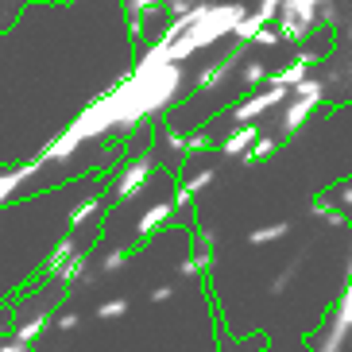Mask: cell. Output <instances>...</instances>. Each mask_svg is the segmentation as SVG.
Segmentation results:
<instances>
[{
    "instance_id": "14",
    "label": "cell",
    "mask_w": 352,
    "mask_h": 352,
    "mask_svg": "<svg viewBox=\"0 0 352 352\" xmlns=\"http://www.w3.org/2000/svg\"><path fill=\"white\" fill-rule=\"evenodd\" d=\"M333 197H337V206H341V213H349V209H352V178H349V182H341Z\"/></svg>"
},
{
    "instance_id": "7",
    "label": "cell",
    "mask_w": 352,
    "mask_h": 352,
    "mask_svg": "<svg viewBox=\"0 0 352 352\" xmlns=\"http://www.w3.org/2000/svg\"><path fill=\"white\" fill-rule=\"evenodd\" d=\"M314 116V104H306V101H290L287 104V113H283V135H294V132H302V124Z\"/></svg>"
},
{
    "instance_id": "16",
    "label": "cell",
    "mask_w": 352,
    "mask_h": 352,
    "mask_svg": "<svg viewBox=\"0 0 352 352\" xmlns=\"http://www.w3.org/2000/svg\"><path fill=\"white\" fill-rule=\"evenodd\" d=\"M325 225H329V228H344V225H349V213H341V209H333L329 217H325Z\"/></svg>"
},
{
    "instance_id": "12",
    "label": "cell",
    "mask_w": 352,
    "mask_h": 352,
    "mask_svg": "<svg viewBox=\"0 0 352 352\" xmlns=\"http://www.w3.org/2000/svg\"><path fill=\"white\" fill-rule=\"evenodd\" d=\"M263 82H267V66H263V63H248V66H244V85H248V89H252V85H263Z\"/></svg>"
},
{
    "instance_id": "19",
    "label": "cell",
    "mask_w": 352,
    "mask_h": 352,
    "mask_svg": "<svg viewBox=\"0 0 352 352\" xmlns=\"http://www.w3.org/2000/svg\"><path fill=\"white\" fill-rule=\"evenodd\" d=\"M349 43H352V28H349Z\"/></svg>"
},
{
    "instance_id": "10",
    "label": "cell",
    "mask_w": 352,
    "mask_h": 352,
    "mask_svg": "<svg viewBox=\"0 0 352 352\" xmlns=\"http://www.w3.org/2000/svg\"><path fill=\"white\" fill-rule=\"evenodd\" d=\"M275 151H279V140H275V135H259L256 147L248 151V163H267Z\"/></svg>"
},
{
    "instance_id": "11",
    "label": "cell",
    "mask_w": 352,
    "mask_h": 352,
    "mask_svg": "<svg viewBox=\"0 0 352 352\" xmlns=\"http://www.w3.org/2000/svg\"><path fill=\"white\" fill-rule=\"evenodd\" d=\"M213 178H217V170H213V166H206V170H197L194 178H186V182H182V190L194 197V194H201L206 186H213Z\"/></svg>"
},
{
    "instance_id": "8",
    "label": "cell",
    "mask_w": 352,
    "mask_h": 352,
    "mask_svg": "<svg viewBox=\"0 0 352 352\" xmlns=\"http://www.w3.org/2000/svg\"><path fill=\"white\" fill-rule=\"evenodd\" d=\"M290 101H306V104H314V109H318V104L325 101V85H321L318 78H306L302 85H294V89H290Z\"/></svg>"
},
{
    "instance_id": "17",
    "label": "cell",
    "mask_w": 352,
    "mask_h": 352,
    "mask_svg": "<svg viewBox=\"0 0 352 352\" xmlns=\"http://www.w3.org/2000/svg\"><path fill=\"white\" fill-rule=\"evenodd\" d=\"M314 213H321V217H329V213H333V201H329V197H314Z\"/></svg>"
},
{
    "instance_id": "3",
    "label": "cell",
    "mask_w": 352,
    "mask_h": 352,
    "mask_svg": "<svg viewBox=\"0 0 352 352\" xmlns=\"http://www.w3.org/2000/svg\"><path fill=\"white\" fill-rule=\"evenodd\" d=\"M151 175H155V159H151V155H140V159H132V163H124L120 178L113 182V197H116V201H124V197L140 194Z\"/></svg>"
},
{
    "instance_id": "2",
    "label": "cell",
    "mask_w": 352,
    "mask_h": 352,
    "mask_svg": "<svg viewBox=\"0 0 352 352\" xmlns=\"http://www.w3.org/2000/svg\"><path fill=\"white\" fill-rule=\"evenodd\" d=\"M290 101V89H283V85H263L259 94H244V101L232 109V120H236L240 128H248L252 120H259V116H267L271 109H279V104Z\"/></svg>"
},
{
    "instance_id": "9",
    "label": "cell",
    "mask_w": 352,
    "mask_h": 352,
    "mask_svg": "<svg viewBox=\"0 0 352 352\" xmlns=\"http://www.w3.org/2000/svg\"><path fill=\"white\" fill-rule=\"evenodd\" d=\"M290 221H275V225H263V228H252L248 232V244H275V240H283L290 232Z\"/></svg>"
},
{
    "instance_id": "13",
    "label": "cell",
    "mask_w": 352,
    "mask_h": 352,
    "mask_svg": "<svg viewBox=\"0 0 352 352\" xmlns=\"http://www.w3.org/2000/svg\"><path fill=\"white\" fill-rule=\"evenodd\" d=\"M252 43H256V47H267V51H271V47H283V35H279V28H271V23H267V28H263V32H259Z\"/></svg>"
},
{
    "instance_id": "15",
    "label": "cell",
    "mask_w": 352,
    "mask_h": 352,
    "mask_svg": "<svg viewBox=\"0 0 352 352\" xmlns=\"http://www.w3.org/2000/svg\"><path fill=\"white\" fill-rule=\"evenodd\" d=\"M124 310H128V298H113V302H104L101 306V318H120Z\"/></svg>"
},
{
    "instance_id": "4",
    "label": "cell",
    "mask_w": 352,
    "mask_h": 352,
    "mask_svg": "<svg viewBox=\"0 0 352 352\" xmlns=\"http://www.w3.org/2000/svg\"><path fill=\"white\" fill-rule=\"evenodd\" d=\"M310 58H294V63H287L283 70H275V74H267V85H283V89H294V85H302L306 78H310Z\"/></svg>"
},
{
    "instance_id": "6",
    "label": "cell",
    "mask_w": 352,
    "mask_h": 352,
    "mask_svg": "<svg viewBox=\"0 0 352 352\" xmlns=\"http://www.w3.org/2000/svg\"><path fill=\"white\" fill-rule=\"evenodd\" d=\"M170 217H175V206H170V201H159V206H151V209L144 213V221H140V236H151V232H159V228H163Z\"/></svg>"
},
{
    "instance_id": "18",
    "label": "cell",
    "mask_w": 352,
    "mask_h": 352,
    "mask_svg": "<svg viewBox=\"0 0 352 352\" xmlns=\"http://www.w3.org/2000/svg\"><path fill=\"white\" fill-rule=\"evenodd\" d=\"M170 294H175L170 287H155V290H151V302H166Z\"/></svg>"
},
{
    "instance_id": "1",
    "label": "cell",
    "mask_w": 352,
    "mask_h": 352,
    "mask_svg": "<svg viewBox=\"0 0 352 352\" xmlns=\"http://www.w3.org/2000/svg\"><path fill=\"white\" fill-rule=\"evenodd\" d=\"M283 43H306L314 35V28L321 23V0H287L275 16Z\"/></svg>"
},
{
    "instance_id": "5",
    "label": "cell",
    "mask_w": 352,
    "mask_h": 352,
    "mask_svg": "<svg viewBox=\"0 0 352 352\" xmlns=\"http://www.w3.org/2000/svg\"><path fill=\"white\" fill-rule=\"evenodd\" d=\"M256 140H259V128H252V124H248V128H236V132H232L225 144H221V151H225L228 159H236V155L248 159V151L256 147Z\"/></svg>"
}]
</instances>
